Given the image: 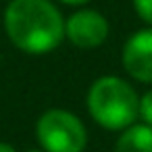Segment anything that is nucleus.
Wrapping results in <instances>:
<instances>
[{
	"mask_svg": "<svg viewBox=\"0 0 152 152\" xmlns=\"http://www.w3.org/2000/svg\"><path fill=\"white\" fill-rule=\"evenodd\" d=\"M4 31L25 54H48L65 40V19L50 0H11L4 9Z\"/></svg>",
	"mask_w": 152,
	"mask_h": 152,
	"instance_id": "f257e3e1",
	"label": "nucleus"
},
{
	"mask_svg": "<svg viewBox=\"0 0 152 152\" xmlns=\"http://www.w3.org/2000/svg\"><path fill=\"white\" fill-rule=\"evenodd\" d=\"M86 106L92 121L108 131H123L140 119V94L119 75L98 77L88 90Z\"/></svg>",
	"mask_w": 152,
	"mask_h": 152,
	"instance_id": "f03ea898",
	"label": "nucleus"
},
{
	"mask_svg": "<svg viewBox=\"0 0 152 152\" xmlns=\"http://www.w3.org/2000/svg\"><path fill=\"white\" fill-rule=\"evenodd\" d=\"M36 137L46 152H83L88 146V129L83 121L65 108H50L36 123Z\"/></svg>",
	"mask_w": 152,
	"mask_h": 152,
	"instance_id": "7ed1b4c3",
	"label": "nucleus"
},
{
	"mask_svg": "<svg viewBox=\"0 0 152 152\" xmlns=\"http://www.w3.org/2000/svg\"><path fill=\"white\" fill-rule=\"evenodd\" d=\"M110 34L108 19L94 9H81L75 11L65 19V40H69L73 46L81 50L98 48L106 42Z\"/></svg>",
	"mask_w": 152,
	"mask_h": 152,
	"instance_id": "20e7f679",
	"label": "nucleus"
},
{
	"mask_svg": "<svg viewBox=\"0 0 152 152\" xmlns=\"http://www.w3.org/2000/svg\"><path fill=\"white\" fill-rule=\"evenodd\" d=\"M121 65L131 79L152 86V25L133 31L125 40Z\"/></svg>",
	"mask_w": 152,
	"mask_h": 152,
	"instance_id": "39448f33",
	"label": "nucleus"
},
{
	"mask_svg": "<svg viewBox=\"0 0 152 152\" xmlns=\"http://www.w3.org/2000/svg\"><path fill=\"white\" fill-rule=\"evenodd\" d=\"M115 152H152V125L135 121L133 125L119 131Z\"/></svg>",
	"mask_w": 152,
	"mask_h": 152,
	"instance_id": "423d86ee",
	"label": "nucleus"
},
{
	"mask_svg": "<svg viewBox=\"0 0 152 152\" xmlns=\"http://www.w3.org/2000/svg\"><path fill=\"white\" fill-rule=\"evenodd\" d=\"M140 119L152 125V88L140 96Z\"/></svg>",
	"mask_w": 152,
	"mask_h": 152,
	"instance_id": "0eeeda50",
	"label": "nucleus"
},
{
	"mask_svg": "<svg viewBox=\"0 0 152 152\" xmlns=\"http://www.w3.org/2000/svg\"><path fill=\"white\" fill-rule=\"evenodd\" d=\"M131 4H133L135 15L146 25H152V0H131Z\"/></svg>",
	"mask_w": 152,
	"mask_h": 152,
	"instance_id": "6e6552de",
	"label": "nucleus"
},
{
	"mask_svg": "<svg viewBox=\"0 0 152 152\" xmlns=\"http://www.w3.org/2000/svg\"><path fill=\"white\" fill-rule=\"evenodd\" d=\"M58 2H63V4H67V7H83V4L92 2V0H58Z\"/></svg>",
	"mask_w": 152,
	"mask_h": 152,
	"instance_id": "1a4fd4ad",
	"label": "nucleus"
},
{
	"mask_svg": "<svg viewBox=\"0 0 152 152\" xmlns=\"http://www.w3.org/2000/svg\"><path fill=\"white\" fill-rule=\"evenodd\" d=\"M0 152H17V150H15V146L9 144V142H0Z\"/></svg>",
	"mask_w": 152,
	"mask_h": 152,
	"instance_id": "9d476101",
	"label": "nucleus"
},
{
	"mask_svg": "<svg viewBox=\"0 0 152 152\" xmlns=\"http://www.w3.org/2000/svg\"><path fill=\"white\" fill-rule=\"evenodd\" d=\"M27 152H46V150H42V148H40V150H27Z\"/></svg>",
	"mask_w": 152,
	"mask_h": 152,
	"instance_id": "9b49d317",
	"label": "nucleus"
}]
</instances>
